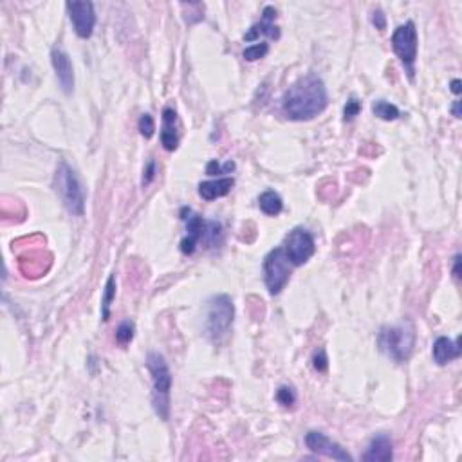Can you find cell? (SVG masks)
<instances>
[{
	"label": "cell",
	"instance_id": "6da1fadb",
	"mask_svg": "<svg viewBox=\"0 0 462 462\" xmlns=\"http://www.w3.org/2000/svg\"><path fill=\"white\" fill-rule=\"evenodd\" d=\"M328 105V94L324 80L307 74L295 81L282 97V112L291 122H309L320 116Z\"/></svg>",
	"mask_w": 462,
	"mask_h": 462
},
{
	"label": "cell",
	"instance_id": "7a4b0ae2",
	"mask_svg": "<svg viewBox=\"0 0 462 462\" xmlns=\"http://www.w3.org/2000/svg\"><path fill=\"white\" fill-rule=\"evenodd\" d=\"M146 367L152 376V405L159 419L168 421L170 417V390L172 372L162 354L150 353L146 357Z\"/></svg>",
	"mask_w": 462,
	"mask_h": 462
},
{
	"label": "cell",
	"instance_id": "3957f363",
	"mask_svg": "<svg viewBox=\"0 0 462 462\" xmlns=\"http://www.w3.org/2000/svg\"><path fill=\"white\" fill-rule=\"evenodd\" d=\"M377 345L381 353H385L390 360L405 363L415 347V328L410 321L405 324L383 327L377 334Z\"/></svg>",
	"mask_w": 462,
	"mask_h": 462
},
{
	"label": "cell",
	"instance_id": "277c9868",
	"mask_svg": "<svg viewBox=\"0 0 462 462\" xmlns=\"http://www.w3.org/2000/svg\"><path fill=\"white\" fill-rule=\"evenodd\" d=\"M54 188H57L58 195L61 197L64 206L69 210V213L76 217L83 215V211H85V191H83L76 172L67 162H60V167L57 168Z\"/></svg>",
	"mask_w": 462,
	"mask_h": 462
},
{
	"label": "cell",
	"instance_id": "5b68a950",
	"mask_svg": "<svg viewBox=\"0 0 462 462\" xmlns=\"http://www.w3.org/2000/svg\"><path fill=\"white\" fill-rule=\"evenodd\" d=\"M235 318V305L227 295H217L208 302L206 309V336L211 341H220L227 333Z\"/></svg>",
	"mask_w": 462,
	"mask_h": 462
},
{
	"label": "cell",
	"instance_id": "8992f818",
	"mask_svg": "<svg viewBox=\"0 0 462 462\" xmlns=\"http://www.w3.org/2000/svg\"><path fill=\"white\" fill-rule=\"evenodd\" d=\"M392 49L401 60L403 67L408 73L410 80H414L415 60H417V29L412 20L399 25L392 35Z\"/></svg>",
	"mask_w": 462,
	"mask_h": 462
},
{
	"label": "cell",
	"instance_id": "52a82bcc",
	"mask_svg": "<svg viewBox=\"0 0 462 462\" xmlns=\"http://www.w3.org/2000/svg\"><path fill=\"white\" fill-rule=\"evenodd\" d=\"M292 263L289 262L284 247H275L266 259H263V282L271 295H280L282 289L288 285L291 276Z\"/></svg>",
	"mask_w": 462,
	"mask_h": 462
},
{
	"label": "cell",
	"instance_id": "ba28073f",
	"mask_svg": "<svg viewBox=\"0 0 462 462\" xmlns=\"http://www.w3.org/2000/svg\"><path fill=\"white\" fill-rule=\"evenodd\" d=\"M284 251L292 266H304V263L314 255V251H316L314 237H312L311 231L305 230V227H295V230L285 237Z\"/></svg>",
	"mask_w": 462,
	"mask_h": 462
},
{
	"label": "cell",
	"instance_id": "9c48e42d",
	"mask_svg": "<svg viewBox=\"0 0 462 462\" xmlns=\"http://www.w3.org/2000/svg\"><path fill=\"white\" fill-rule=\"evenodd\" d=\"M65 8L69 11V18L78 37L83 40L93 37L94 25H96V13H94L93 2H67Z\"/></svg>",
	"mask_w": 462,
	"mask_h": 462
},
{
	"label": "cell",
	"instance_id": "30bf717a",
	"mask_svg": "<svg viewBox=\"0 0 462 462\" xmlns=\"http://www.w3.org/2000/svg\"><path fill=\"white\" fill-rule=\"evenodd\" d=\"M305 444H307V448L311 451H314V454H320V455H327V457L334 458V461H341V462H353V455L349 454V451L345 450V448H341L338 442L331 441V439L327 437L325 434H321V432H309L307 435H305Z\"/></svg>",
	"mask_w": 462,
	"mask_h": 462
},
{
	"label": "cell",
	"instance_id": "8fae6325",
	"mask_svg": "<svg viewBox=\"0 0 462 462\" xmlns=\"http://www.w3.org/2000/svg\"><path fill=\"white\" fill-rule=\"evenodd\" d=\"M51 64L54 67L58 81H60L61 89L65 94H71L74 89V69L71 64L69 54L65 53L61 47H53L51 51Z\"/></svg>",
	"mask_w": 462,
	"mask_h": 462
},
{
	"label": "cell",
	"instance_id": "7c38bea8",
	"mask_svg": "<svg viewBox=\"0 0 462 462\" xmlns=\"http://www.w3.org/2000/svg\"><path fill=\"white\" fill-rule=\"evenodd\" d=\"M183 219L186 220L188 237L181 242V251H183L184 255H191V253L195 251L197 244L203 242L208 220L203 219L201 215H197V213H191V210H188V217H183Z\"/></svg>",
	"mask_w": 462,
	"mask_h": 462
},
{
	"label": "cell",
	"instance_id": "4fadbf2b",
	"mask_svg": "<svg viewBox=\"0 0 462 462\" xmlns=\"http://www.w3.org/2000/svg\"><path fill=\"white\" fill-rule=\"evenodd\" d=\"M275 18H276V9L273 8V6H266L262 11V22L251 25V29L244 35V40L253 42L256 40L260 35H266V37L278 40L280 29L275 25Z\"/></svg>",
	"mask_w": 462,
	"mask_h": 462
},
{
	"label": "cell",
	"instance_id": "5bb4252c",
	"mask_svg": "<svg viewBox=\"0 0 462 462\" xmlns=\"http://www.w3.org/2000/svg\"><path fill=\"white\" fill-rule=\"evenodd\" d=\"M462 347H461V338H457L455 341H451L450 338L441 336L435 340L434 349H432V354H434V361L437 365H446L450 361L461 357Z\"/></svg>",
	"mask_w": 462,
	"mask_h": 462
},
{
	"label": "cell",
	"instance_id": "9a60e30c",
	"mask_svg": "<svg viewBox=\"0 0 462 462\" xmlns=\"http://www.w3.org/2000/svg\"><path fill=\"white\" fill-rule=\"evenodd\" d=\"M161 145L165 150L174 152L179 146V134H177V112L170 107L162 110V129H161Z\"/></svg>",
	"mask_w": 462,
	"mask_h": 462
},
{
	"label": "cell",
	"instance_id": "2e32d148",
	"mask_svg": "<svg viewBox=\"0 0 462 462\" xmlns=\"http://www.w3.org/2000/svg\"><path fill=\"white\" fill-rule=\"evenodd\" d=\"M393 458L392 439L386 434H379L372 439L369 450L363 455L365 462H389Z\"/></svg>",
	"mask_w": 462,
	"mask_h": 462
},
{
	"label": "cell",
	"instance_id": "e0dca14e",
	"mask_svg": "<svg viewBox=\"0 0 462 462\" xmlns=\"http://www.w3.org/2000/svg\"><path fill=\"white\" fill-rule=\"evenodd\" d=\"M235 184V179L233 177H223L217 179V181H206V183L199 184V195L204 201H215L219 197H224L231 191Z\"/></svg>",
	"mask_w": 462,
	"mask_h": 462
},
{
	"label": "cell",
	"instance_id": "ac0fdd59",
	"mask_svg": "<svg viewBox=\"0 0 462 462\" xmlns=\"http://www.w3.org/2000/svg\"><path fill=\"white\" fill-rule=\"evenodd\" d=\"M259 206L260 210L269 217H276L280 211L284 210V203H282V197H280L276 191L268 190L263 191L262 195L259 197Z\"/></svg>",
	"mask_w": 462,
	"mask_h": 462
},
{
	"label": "cell",
	"instance_id": "d6986e66",
	"mask_svg": "<svg viewBox=\"0 0 462 462\" xmlns=\"http://www.w3.org/2000/svg\"><path fill=\"white\" fill-rule=\"evenodd\" d=\"M372 112L374 116H377L383 122H393L401 116L399 109L393 103L386 102V100H377V102L372 103Z\"/></svg>",
	"mask_w": 462,
	"mask_h": 462
},
{
	"label": "cell",
	"instance_id": "ffe728a7",
	"mask_svg": "<svg viewBox=\"0 0 462 462\" xmlns=\"http://www.w3.org/2000/svg\"><path fill=\"white\" fill-rule=\"evenodd\" d=\"M114 298H116V275H110L105 284V292H103L102 300V318L103 321H109L110 318V305H112Z\"/></svg>",
	"mask_w": 462,
	"mask_h": 462
},
{
	"label": "cell",
	"instance_id": "44dd1931",
	"mask_svg": "<svg viewBox=\"0 0 462 462\" xmlns=\"http://www.w3.org/2000/svg\"><path fill=\"white\" fill-rule=\"evenodd\" d=\"M132 338H134V324L129 320L122 321L119 327L116 328V341L125 347V345H129L132 341Z\"/></svg>",
	"mask_w": 462,
	"mask_h": 462
},
{
	"label": "cell",
	"instance_id": "7402d4cb",
	"mask_svg": "<svg viewBox=\"0 0 462 462\" xmlns=\"http://www.w3.org/2000/svg\"><path fill=\"white\" fill-rule=\"evenodd\" d=\"M268 53H269V45L266 44V42H260V44H255L251 45V47L244 49L242 57L246 58L247 61H256L260 60V58L266 57Z\"/></svg>",
	"mask_w": 462,
	"mask_h": 462
},
{
	"label": "cell",
	"instance_id": "603a6c76",
	"mask_svg": "<svg viewBox=\"0 0 462 462\" xmlns=\"http://www.w3.org/2000/svg\"><path fill=\"white\" fill-rule=\"evenodd\" d=\"M276 401H278L282 406H285V408L295 405L296 403L295 389H292V386H280V389L276 390Z\"/></svg>",
	"mask_w": 462,
	"mask_h": 462
},
{
	"label": "cell",
	"instance_id": "cb8c5ba5",
	"mask_svg": "<svg viewBox=\"0 0 462 462\" xmlns=\"http://www.w3.org/2000/svg\"><path fill=\"white\" fill-rule=\"evenodd\" d=\"M138 129H139V134H141L145 139H150L152 136H154L155 122L150 114H143L141 118H139Z\"/></svg>",
	"mask_w": 462,
	"mask_h": 462
},
{
	"label": "cell",
	"instance_id": "d4e9b609",
	"mask_svg": "<svg viewBox=\"0 0 462 462\" xmlns=\"http://www.w3.org/2000/svg\"><path fill=\"white\" fill-rule=\"evenodd\" d=\"M360 112H361V102H357L356 97H350L349 102H347V105H345V109H343L345 122H353V119L356 118Z\"/></svg>",
	"mask_w": 462,
	"mask_h": 462
},
{
	"label": "cell",
	"instance_id": "484cf974",
	"mask_svg": "<svg viewBox=\"0 0 462 462\" xmlns=\"http://www.w3.org/2000/svg\"><path fill=\"white\" fill-rule=\"evenodd\" d=\"M235 170V162H226L224 167H220L217 161H210L206 167V174L208 175H217V174H227V172Z\"/></svg>",
	"mask_w": 462,
	"mask_h": 462
},
{
	"label": "cell",
	"instance_id": "4316f807",
	"mask_svg": "<svg viewBox=\"0 0 462 462\" xmlns=\"http://www.w3.org/2000/svg\"><path fill=\"white\" fill-rule=\"evenodd\" d=\"M312 367H314V370H318V372H327L328 360L324 349H320L314 356H312Z\"/></svg>",
	"mask_w": 462,
	"mask_h": 462
},
{
	"label": "cell",
	"instance_id": "83f0119b",
	"mask_svg": "<svg viewBox=\"0 0 462 462\" xmlns=\"http://www.w3.org/2000/svg\"><path fill=\"white\" fill-rule=\"evenodd\" d=\"M155 170H158V165H155L154 159H150V161L146 162L145 172H143V186H148L154 181Z\"/></svg>",
	"mask_w": 462,
	"mask_h": 462
},
{
	"label": "cell",
	"instance_id": "f1b7e54d",
	"mask_svg": "<svg viewBox=\"0 0 462 462\" xmlns=\"http://www.w3.org/2000/svg\"><path fill=\"white\" fill-rule=\"evenodd\" d=\"M372 24L376 25V29H379V31H383V29L386 28V16L381 9H376V11L372 13Z\"/></svg>",
	"mask_w": 462,
	"mask_h": 462
},
{
	"label": "cell",
	"instance_id": "f546056e",
	"mask_svg": "<svg viewBox=\"0 0 462 462\" xmlns=\"http://www.w3.org/2000/svg\"><path fill=\"white\" fill-rule=\"evenodd\" d=\"M461 107H462V102H458V100H457V102H455L454 103V105H451V114H454V116H455V118H462V110H461Z\"/></svg>",
	"mask_w": 462,
	"mask_h": 462
},
{
	"label": "cell",
	"instance_id": "4dcf8cb0",
	"mask_svg": "<svg viewBox=\"0 0 462 462\" xmlns=\"http://www.w3.org/2000/svg\"><path fill=\"white\" fill-rule=\"evenodd\" d=\"M454 276H455V278H461V255L455 256V263H454Z\"/></svg>",
	"mask_w": 462,
	"mask_h": 462
},
{
	"label": "cell",
	"instance_id": "1f68e13d",
	"mask_svg": "<svg viewBox=\"0 0 462 462\" xmlns=\"http://www.w3.org/2000/svg\"><path fill=\"white\" fill-rule=\"evenodd\" d=\"M450 85H451V93H454V94H461V90H462V81L461 80H454V81H451V83H450Z\"/></svg>",
	"mask_w": 462,
	"mask_h": 462
}]
</instances>
